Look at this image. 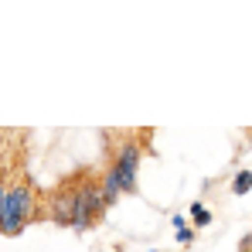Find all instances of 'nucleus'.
Listing matches in <instances>:
<instances>
[{
	"label": "nucleus",
	"mask_w": 252,
	"mask_h": 252,
	"mask_svg": "<svg viewBox=\"0 0 252 252\" xmlns=\"http://www.w3.org/2000/svg\"><path fill=\"white\" fill-rule=\"evenodd\" d=\"M38 215H41V208H38V194H34L31 181L10 184L7 198H3V211H0V235H7V239L21 235Z\"/></svg>",
	"instance_id": "nucleus-1"
},
{
	"label": "nucleus",
	"mask_w": 252,
	"mask_h": 252,
	"mask_svg": "<svg viewBox=\"0 0 252 252\" xmlns=\"http://www.w3.org/2000/svg\"><path fill=\"white\" fill-rule=\"evenodd\" d=\"M82 177H85L82 184H72L75 188V194H72V228L75 232L95 228L102 211H106L102 194H99V177L95 174H82Z\"/></svg>",
	"instance_id": "nucleus-2"
},
{
	"label": "nucleus",
	"mask_w": 252,
	"mask_h": 252,
	"mask_svg": "<svg viewBox=\"0 0 252 252\" xmlns=\"http://www.w3.org/2000/svg\"><path fill=\"white\" fill-rule=\"evenodd\" d=\"M140 157H143V147H140L136 140H123V143L116 147V157H113L109 170L116 174V181H120V191H123V194H133V191H136Z\"/></svg>",
	"instance_id": "nucleus-3"
},
{
	"label": "nucleus",
	"mask_w": 252,
	"mask_h": 252,
	"mask_svg": "<svg viewBox=\"0 0 252 252\" xmlns=\"http://www.w3.org/2000/svg\"><path fill=\"white\" fill-rule=\"evenodd\" d=\"M72 194H75V188H72V181H62L55 191H48V218L55 221V225H68L72 228Z\"/></svg>",
	"instance_id": "nucleus-4"
},
{
	"label": "nucleus",
	"mask_w": 252,
	"mask_h": 252,
	"mask_svg": "<svg viewBox=\"0 0 252 252\" xmlns=\"http://www.w3.org/2000/svg\"><path fill=\"white\" fill-rule=\"evenodd\" d=\"M191 221L198 225V228H205V225H211V211L201 205V201H194L191 205Z\"/></svg>",
	"instance_id": "nucleus-5"
},
{
	"label": "nucleus",
	"mask_w": 252,
	"mask_h": 252,
	"mask_svg": "<svg viewBox=\"0 0 252 252\" xmlns=\"http://www.w3.org/2000/svg\"><path fill=\"white\" fill-rule=\"evenodd\" d=\"M232 191H235V194H249L252 191V170H239V174H235Z\"/></svg>",
	"instance_id": "nucleus-6"
},
{
	"label": "nucleus",
	"mask_w": 252,
	"mask_h": 252,
	"mask_svg": "<svg viewBox=\"0 0 252 252\" xmlns=\"http://www.w3.org/2000/svg\"><path fill=\"white\" fill-rule=\"evenodd\" d=\"M177 242H181V246H191V242H194V232H191V228H177Z\"/></svg>",
	"instance_id": "nucleus-7"
},
{
	"label": "nucleus",
	"mask_w": 252,
	"mask_h": 252,
	"mask_svg": "<svg viewBox=\"0 0 252 252\" xmlns=\"http://www.w3.org/2000/svg\"><path fill=\"white\" fill-rule=\"evenodd\" d=\"M7 188H10V184H7V177L0 174V211H3V198H7Z\"/></svg>",
	"instance_id": "nucleus-8"
},
{
	"label": "nucleus",
	"mask_w": 252,
	"mask_h": 252,
	"mask_svg": "<svg viewBox=\"0 0 252 252\" xmlns=\"http://www.w3.org/2000/svg\"><path fill=\"white\" fill-rule=\"evenodd\" d=\"M239 252H246V249H239Z\"/></svg>",
	"instance_id": "nucleus-9"
},
{
	"label": "nucleus",
	"mask_w": 252,
	"mask_h": 252,
	"mask_svg": "<svg viewBox=\"0 0 252 252\" xmlns=\"http://www.w3.org/2000/svg\"><path fill=\"white\" fill-rule=\"evenodd\" d=\"M154 252H157V249H154Z\"/></svg>",
	"instance_id": "nucleus-10"
}]
</instances>
